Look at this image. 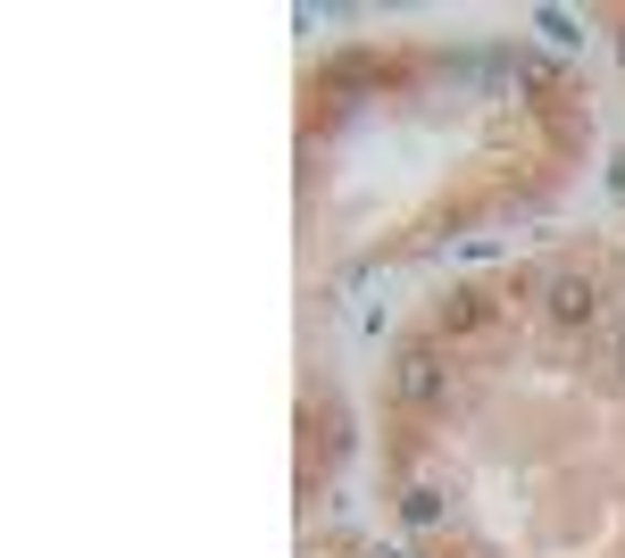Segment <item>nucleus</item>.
I'll list each match as a JSON object with an SVG mask.
<instances>
[{
    "mask_svg": "<svg viewBox=\"0 0 625 558\" xmlns=\"http://www.w3.org/2000/svg\"><path fill=\"white\" fill-rule=\"evenodd\" d=\"M392 384H400V400H417V409H434V400H442V367L425 351H400V375H392Z\"/></svg>",
    "mask_w": 625,
    "mask_h": 558,
    "instance_id": "obj_1",
    "label": "nucleus"
},
{
    "mask_svg": "<svg viewBox=\"0 0 625 558\" xmlns=\"http://www.w3.org/2000/svg\"><path fill=\"white\" fill-rule=\"evenodd\" d=\"M550 316H559V325H592V316H601L592 283L584 276H550Z\"/></svg>",
    "mask_w": 625,
    "mask_h": 558,
    "instance_id": "obj_2",
    "label": "nucleus"
},
{
    "mask_svg": "<svg viewBox=\"0 0 625 558\" xmlns=\"http://www.w3.org/2000/svg\"><path fill=\"white\" fill-rule=\"evenodd\" d=\"M534 25H542L550 42H584V34H575V18H568V9H542V18H534Z\"/></svg>",
    "mask_w": 625,
    "mask_h": 558,
    "instance_id": "obj_3",
    "label": "nucleus"
}]
</instances>
